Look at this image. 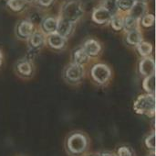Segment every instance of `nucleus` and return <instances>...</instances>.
<instances>
[{
    "mask_svg": "<svg viewBox=\"0 0 156 156\" xmlns=\"http://www.w3.org/2000/svg\"><path fill=\"white\" fill-rule=\"evenodd\" d=\"M48 42L50 47L54 49H61L64 47L66 42V38L62 37L57 32L50 33L48 37Z\"/></svg>",
    "mask_w": 156,
    "mask_h": 156,
    "instance_id": "nucleus-10",
    "label": "nucleus"
},
{
    "mask_svg": "<svg viewBox=\"0 0 156 156\" xmlns=\"http://www.w3.org/2000/svg\"><path fill=\"white\" fill-rule=\"evenodd\" d=\"M140 73L144 75H151L155 73V63L154 59L152 58H145L141 61L139 64Z\"/></svg>",
    "mask_w": 156,
    "mask_h": 156,
    "instance_id": "nucleus-8",
    "label": "nucleus"
},
{
    "mask_svg": "<svg viewBox=\"0 0 156 156\" xmlns=\"http://www.w3.org/2000/svg\"><path fill=\"white\" fill-rule=\"evenodd\" d=\"M91 75L96 82L103 84L110 78L111 70L105 64H96L91 70Z\"/></svg>",
    "mask_w": 156,
    "mask_h": 156,
    "instance_id": "nucleus-3",
    "label": "nucleus"
},
{
    "mask_svg": "<svg viewBox=\"0 0 156 156\" xmlns=\"http://www.w3.org/2000/svg\"><path fill=\"white\" fill-rule=\"evenodd\" d=\"M2 62H3V55H2V52H1V51H0V66H1V64H2Z\"/></svg>",
    "mask_w": 156,
    "mask_h": 156,
    "instance_id": "nucleus-28",
    "label": "nucleus"
},
{
    "mask_svg": "<svg viewBox=\"0 0 156 156\" xmlns=\"http://www.w3.org/2000/svg\"><path fill=\"white\" fill-rule=\"evenodd\" d=\"M84 75V68L82 65L71 63L69 66L66 68L65 71V76L69 81L71 82H77L80 80Z\"/></svg>",
    "mask_w": 156,
    "mask_h": 156,
    "instance_id": "nucleus-5",
    "label": "nucleus"
},
{
    "mask_svg": "<svg viewBox=\"0 0 156 156\" xmlns=\"http://www.w3.org/2000/svg\"><path fill=\"white\" fill-rule=\"evenodd\" d=\"M135 0H116V6L119 10L130 11V9L135 4Z\"/></svg>",
    "mask_w": 156,
    "mask_h": 156,
    "instance_id": "nucleus-21",
    "label": "nucleus"
},
{
    "mask_svg": "<svg viewBox=\"0 0 156 156\" xmlns=\"http://www.w3.org/2000/svg\"><path fill=\"white\" fill-rule=\"evenodd\" d=\"M83 50L89 56H95L101 51V45L94 40H89L84 43Z\"/></svg>",
    "mask_w": 156,
    "mask_h": 156,
    "instance_id": "nucleus-12",
    "label": "nucleus"
},
{
    "mask_svg": "<svg viewBox=\"0 0 156 156\" xmlns=\"http://www.w3.org/2000/svg\"><path fill=\"white\" fill-rule=\"evenodd\" d=\"M134 110L139 114L154 115L155 111L154 94L140 96L134 103Z\"/></svg>",
    "mask_w": 156,
    "mask_h": 156,
    "instance_id": "nucleus-2",
    "label": "nucleus"
},
{
    "mask_svg": "<svg viewBox=\"0 0 156 156\" xmlns=\"http://www.w3.org/2000/svg\"><path fill=\"white\" fill-rule=\"evenodd\" d=\"M153 156H154V154H153Z\"/></svg>",
    "mask_w": 156,
    "mask_h": 156,
    "instance_id": "nucleus-32",
    "label": "nucleus"
},
{
    "mask_svg": "<svg viewBox=\"0 0 156 156\" xmlns=\"http://www.w3.org/2000/svg\"><path fill=\"white\" fill-rule=\"evenodd\" d=\"M73 27H74L73 22H70L69 20L60 17L59 19H58V27L56 32L64 38H68L73 31Z\"/></svg>",
    "mask_w": 156,
    "mask_h": 156,
    "instance_id": "nucleus-7",
    "label": "nucleus"
},
{
    "mask_svg": "<svg viewBox=\"0 0 156 156\" xmlns=\"http://www.w3.org/2000/svg\"><path fill=\"white\" fill-rule=\"evenodd\" d=\"M102 156H114V155H112V154H103Z\"/></svg>",
    "mask_w": 156,
    "mask_h": 156,
    "instance_id": "nucleus-29",
    "label": "nucleus"
},
{
    "mask_svg": "<svg viewBox=\"0 0 156 156\" xmlns=\"http://www.w3.org/2000/svg\"><path fill=\"white\" fill-rule=\"evenodd\" d=\"M118 154H119V156H132L131 152L127 148H125V147H122V148L119 149Z\"/></svg>",
    "mask_w": 156,
    "mask_h": 156,
    "instance_id": "nucleus-26",
    "label": "nucleus"
},
{
    "mask_svg": "<svg viewBox=\"0 0 156 156\" xmlns=\"http://www.w3.org/2000/svg\"><path fill=\"white\" fill-rule=\"evenodd\" d=\"M84 9L81 6V3L77 0H72L67 2L62 6L60 17L75 23L82 17Z\"/></svg>",
    "mask_w": 156,
    "mask_h": 156,
    "instance_id": "nucleus-1",
    "label": "nucleus"
},
{
    "mask_svg": "<svg viewBox=\"0 0 156 156\" xmlns=\"http://www.w3.org/2000/svg\"><path fill=\"white\" fill-rule=\"evenodd\" d=\"M146 10H147V5L145 4V2H135L133 6L130 9L129 15L133 18L139 20L144 15Z\"/></svg>",
    "mask_w": 156,
    "mask_h": 156,
    "instance_id": "nucleus-9",
    "label": "nucleus"
},
{
    "mask_svg": "<svg viewBox=\"0 0 156 156\" xmlns=\"http://www.w3.org/2000/svg\"><path fill=\"white\" fill-rule=\"evenodd\" d=\"M137 46L138 51L142 56H148L149 54H151L152 51H153V46L151 43L149 42H145V41H141Z\"/></svg>",
    "mask_w": 156,
    "mask_h": 156,
    "instance_id": "nucleus-20",
    "label": "nucleus"
},
{
    "mask_svg": "<svg viewBox=\"0 0 156 156\" xmlns=\"http://www.w3.org/2000/svg\"><path fill=\"white\" fill-rule=\"evenodd\" d=\"M37 1L40 3V5H42L44 6H49L52 3L53 0H37Z\"/></svg>",
    "mask_w": 156,
    "mask_h": 156,
    "instance_id": "nucleus-27",
    "label": "nucleus"
},
{
    "mask_svg": "<svg viewBox=\"0 0 156 156\" xmlns=\"http://www.w3.org/2000/svg\"><path fill=\"white\" fill-rule=\"evenodd\" d=\"M27 1H35V0H27Z\"/></svg>",
    "mask_w": 156,
    "mask_h": 156,
    "instance_id": "nucleus-31",
    "label": "nucleus"
},
{
    "mask_svg": "<svg viewBox=\"0 0 156 156\" xmlns=\"http://www.w3.org/2000/svg\"><path fill=\"white\" fill-rule=\"evenodd\" d=\"M112 17V14L105 6L96 8L92 14L93 21H95L98 24H104V23L109 22Z\"/></svg>",
    "mask_w": 156,
    "mask_h": 156,
    "instance_id": "nucleus-6",
    "label": "nucleus"
},
{
    "mask_svg": "<svg viewBox=\"0 0 156 156\" xmlns=\"http://www.w3.org/2000/svg\"><path fill=\"white\" fill-rule=\"evenodd\" d=\"M17 71L19 74H23V75H30L32 73V65L29 62L27 61H23L20 62L17 64Z\"/></svg>",
    "mask_w": 156,
    "mask_h": 156,
    "instance_id": "nucleus-19",
    "label": "nucleus"
},
{
    "mask_svg": "<svg viewBox=\"0 0 156 156\" xmlns=\"http://www.w3.org/2000/svg\"><path fill=\"white\" fill-rule=\"evenodd\" d=\"M111 25L115 30H121L122 29V17L120 16H112L111 20Z\"/></svg>",
    "mask_w": 156,
    "mask_h": 156,
    "instance_id": "nucleus-23",
    "label": "nucleus"
},
{
    "mask_svg": "<svg viewBox=\"0 0 156 156\" xmlns=\"http://www.w3.org/2000/svg\"><path fill=\"white\" fill-rule=\"evenodd\" d=\"M155 140H154V134H153V135H151L150 137H148L147 138V140H146V145L149 147V148H151V149H154V144H155V142H154Z\"/></svg>",
    "mask_w": 156,
    "mask_h": 156,
    "instance_id": "nucleus-25",
    "label": "nucleus"
},
{
    "mask_svg": "<svg viewBox=\"0 0 156 156\" xmlns=\"http://www.w3.org/2000/svg\"><path fill=\"white\" fill-rule=\"evenodd\" d=\"M27 0H8L7 6L14 11H20L26 5Z\"/></svg>",
    "mask_w": 156,
    "mask_h": 156,
    "instance_id": "nucleus-22",
    "label": "nucleus"
},
{
    "mask_svg": "<svg viewBox=\"0 0 156 156\" xmlns=\"http://www.w3.org/2000/svg\"><path fill=\"white\" fill-rule=\"evenodd\" d=\"M34 26L29 21H22L17 26V34L21 38L27 39L34 32Z\"/></svg>",
    "mask_w": 156,
    "mask_h": 156,
    "instance_id": "nucleus-11",
    "label": "nucleus"
},
{
    "mask_svg": "<svg viewBox=\"0 0 156 156\" xmlns=\"http://www.w3.org/2000/svg\"><path fill=\"white\" fill-rule=\"evenodd\" d=\"M69 149L74 154H80L86 148V139L80 134L72 135L68 142Z\"/></svg>",
    "mask_w": 156,
    "mask_h": 156,
    "instance_id": "nucleus-4",
    "label": "nucleus"
},
{
    "mask_svg": "<svg viewBox=\"0 0 156 156\" xmlns=\"http://www.w3.org/2000/svg\"><path fill=\"white\" fill-rule=\"evenodd\" d=\"M154 16L153 14L143 16V19H142V25L143 26L151 27L154 25Z\"/></svg>",
    "mask_w": 156,
    "mask_h": 156,
    "instance_id": "nucleus-24",
    "label": "nucleus"
},
{
    "mask_svg": "<svg viewBox=\"0 0 156 156\" xmlns=\"http://www.w3.org/2000/svg\"><path fill=\"white\" fill-rule=\"evenodd\" d=\"M27 39L29 41V45L32 48H38L42 46L45 42V36L43 35V33L39 31L33 32Z\"/></svg>",
    "mask_w": 156,
    "mask_h": 156,
    "instance_id": "nucleus-14",
    "label": "nucleus"
},
{
    "mask_svg": "<svg viewBox=\"0 0 156 156\" xmlns=\"http://www.w3.org/2000/svg\"><path fill=\"white\" fill-rule=\"evenodd\" d=\"M127 42L131 45H138L141 41H143V35L137 29H132L127 32Z\"/></svg>",
    "mask_w": 156,
    "mask_h": 156,
    "instance_id": "nucleus-16",
    "label": "nucleus"
},
{
    "mask_svg": "<svg viewBox=\"0 0 156 156\" xmlns=\"http://www.w3.org/2000/svg\"><path fill=\"white\" fill-rule=\"evenodd\" d=\"M137 25H138V20L133 18L130 15H128L127 17L122 18V28L127 32L132 30V29H137Z\"/></svg>",
    "mask_w": 156,
    "mask_h": 156,
    "instance_id": "nucleus-17",
    "label": "nucleus"
},
{
    "mask_svg": "<svg viewBox=\"0 0 156 156\" xmlns=\"http://www.w3.org/2000/svg\"><path fill=\"white\" fill-rule=\"evenodd\" d=\"M144 88L146 92L149 94H154V89H155V76L154 74L148 75L146 79L144 82Z\"/></svg>",
    "mask_w": 156,
    "mask_h": 156,
    "instance_id": "nucleus-18",
    "label": "nucleus"
},
{
    "mask_svg": "<svg viewBox=\"0 0 156 156\" xmlns=\"http://www.w3.org/2000/svg\"><path fill=\"white\" fill-rule=\"evenodd\" d=\"M136 2H145L146 0H135Z\"/></svg>",
    "mask_w": 156,
    "mask_h": 156,
    "instance_id": "nucleus-30",
    "label": "nucleus"
},
{
    "mask_svg": "<svg viewBox=\"0 0 156 156\" xmlns=\"http://www.w3.org/2000/svg\"><path fill=\"white\" fill-rule=\"evenodd\" d=\"M89 57L90 56L85 52V51L83 50V48H79L76 51H73V54H72L73 63L80 64V65H83V64H85V63H88Z\"/></svg>",
    "mask_w": 156,
    "mask_h": 156,
    "instance_id": "nucleus-13",
    "label": "nucleus"
},
{
    "mask_svg": "<svg viewBox=\"0 0 156 156\" xmlns=\"http://www.w3.org/2000/svg\"><path fill=\"white\" fill-rule=\"evenodd\" d=\"M58 27V19L54 17H47L42 22V29L45 32L50 34L57 31Z\"/></svg>",
    "mask_w": 156,
    "mask_h": 156,
    "instance_id": "nucleus-15",
    "label": "nucleus"
}]
</instances>
